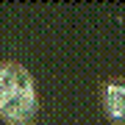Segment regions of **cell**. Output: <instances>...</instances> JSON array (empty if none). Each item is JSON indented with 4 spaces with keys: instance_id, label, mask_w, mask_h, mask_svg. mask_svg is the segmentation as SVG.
Returning <instances> with one entry per match:
<instances>
[{
    "instance_id": "obj_1",
    "label": "cell",
    "mask_w": 125,
    "mask_h": 125,
    "mask_svg": "<svg viewBox=\"0 0 125 125\" xmlns=\"http://www.w3.org/2000/svg\"><path fill=\"white\" fill-rule=\"evenodd\" d=\"M103 106H106V114L117 122H125V83L122 81H114V83L106 86L103 92Z\"/></svg>"
},
{
    "instance_id": "obj_2",
    "label": "cell",
    "mask_w": 125,
    "mask_h": 125,
    "mask_svg": "<svg viewBox=\"0 0 125 125\" xmlns=\"http://www.w3.org/2000/svg\"><path fill=\"white\" fill-rule=\"evenodd\" d=\"M22 125H31V122H22Z\"/></svg>"
}]
</instances>
